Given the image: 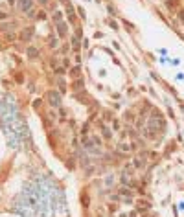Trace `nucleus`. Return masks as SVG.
<instances>
[{
  "label": "nucleus",
  "instance_id": "f257e3e1",
  "mask_svg": "<svg viewBox=\"0 0 184 217\" xmlns=\"http://www.w3.org/2000/svg\"><path fill=\"white\" fill-rule=\"evenodd\" d=\"M149 129H151V133H158L160 129H164V118L157 112V110L153 112V120L149 121Z\"/></svg>",
  "mask_w": 184,
  "mask_h": 217
},
{
  "label": "nucleus",
  "instance_id": "f03ea898",
  "mask_svg": "<svg viewBox=\"0 0 184 217\" xmlns=\"http://www.w3.org/2000/svg\"><path fill=\"white\" fill-rule=\"evenodd\" d=\"M48 101H50L52 107H59V105H61V96H59V92L50 90V92H48Z\"/></svg>",
  "mask_w": 184,
  "mask_h": 217
},
{
  "label": "nucleus",
  "instance_id": "7ed1b4c3",
  "mask_svg": "<svg viewBox=\"0 0 184 217\" xmlns=\"http://www.w3.org/2000/svg\"><path fill=\"white\" fill-rule=\"evenodd\" d=\"M57 33H59V37H66V33H68V28L65 22H57Z\"/></svg>",
  "mask_w": 184,
  "mask_h": 217
},
{
  "label": "nucleus",
  "instance_id": "20e7f679",
  "mask_svg": "<svg viewBox=\"0 0 184 217\" xmlns=\"http://www.w3.org/2000/svg\"><path fill=\"white\" fill-rule=\"evenodd\" d=\"M31 0H20V9L22 11H28V9H31Z\"/></svg>",
  "mask_w": 184,
  "mask_h": 217
},
{
  "label": "nucleus",
  "instance_id": "39448f33",
  "mask_svg": "<svg viewBox=\"0 0 184 217\" xmlns=\"http://www.w3.org/2000/svg\"><path fill=\"white\" fill-rule=\"evenodd\" d=\"M37 55H39L37 48H33V46H30V48H28V57H30V59H35Z\"/></svg>",
  "mask_w": 184,
  "mask_h": 217
},
{
  "label": "nucleus",
  "instance_id": "423d86ee",
  "mask_svg": "<svg viewBox=\"0 0 184 217\" xmlns=\"http://www.w3.org/2000/svg\"><path fill=\"white\" fill-rule=\"evenodd\" d=\"M179 6V0H166V8L168 9H175Z\"/></svg>",
  "mask_w": 184,
  "mask_h": 217
},
{
  "label": "nucleus",
  "instance_id": "0eeeda50",
  "mask_svg": "<svg viewBox=\"0 0 184 217\" xmlns=\"http://www.w3.org/2000/svg\"><path fill=\"white\" fill-rule=\"evenodd\" d=\"M136 206L140 208V210H147V208H149V202H147V201H138Z\"/></svg>",
  "mask_w": 184,
  "mask_h": 217
},
{
  "label": "nucleus",
  "instance_id": "6e6552de",
  "mask_svg": "<svg viewBox=\"0 0 184 217\" xmlns=\"http://www.w3.org/2000/svg\"><path fill=\"white\" fill-rule=\"evenodd\" d=\"M31 30H24V31H22V39H24V40H28V39H31Z\"/></svg>",
  "mask_w": 184,
  "mask_h": 217
},
{
  "label": "nucleus",
  "instance_id": "1a4fd4ad",
  "mask_svg": "<svg viewBox=\"0 0 184 217\" xmlns=\"http://www.w3.org/2000/svg\"><path fill=\"white\" fill-rule=\"evenodd\" d=\"M17 24L15 22H9V24H0V30H11V28H15Z\"/></svg>",
  "mask_w": 184,
  "mask_h": 217
},
{
  "label": "nucleus",
  "instance_id": "9d476101",
  "mask_svg": "<svg viewBox=\"0 0 184 217\" xmlns=\"http://www.w3.org/2000/svg\"><path fill=\"white\" fill-rule=\"evenodd\" d=\"M74 87H76V89H83V81H81V79H76V83H74Z\"/></svg>",
  "mask_w": 184,
  "mask_h": 217
},
{
  "label": "nucleus",
  "instance_id": "9b49d317",
  "mask_svg": "<svg viewBox=\"0 0 184 217\" xmlns=\"http://www.w3.org/2000/svg\"><path fill=\"white\" fill-rule=\"evenodd\" d=\"M101 131H103V134H105V138H111V131H109L107 127H101Z\"/></svg>",
  "mask_w": 184,
  "mask_h": 217
},
{
  "label": "nucleus",
  "instance_id": "f8f14e48",
  "mask_svg": "<svg viewBox=\"0 0 184 217\" xmlns=\"http://www.w3.org/2000/svg\"><path fill=\"white\" fill-rule=\"evenodd\" d=\"M179 20H182V22H184V8H182V9H179Z\"/></svg>",
  "mask_w": 184,
  "mask_h": 217
},
{
  "label": "nucleus",
  "instance_id": "ddd939ff",
  "mask_svg": "<svg viewBox=\"0 0 184 217\" xmlns=\"http://www.w3.org/2000/svg\"><path fill=\"white\" fill-rule=\"evenodd\" d=\"M33 107H41V99H35V101H33Z\"/></svg>",
  "mask_w": 184,
  "mask_h": 217
},
{
  "label": "nucleus",
  "instance_id": "4468645a",
  "mask_svg": "<svg viewBox=\"0 0 184 217\" xmlns=\"http://www.w3.org/2000/svg\"><path fill=\"white\" fill-rule=\"evenodd\" d=\"M72 75H79V68H74L72 70Z\"/></svg>",
  "mask_w": 184,
  "mask_h": 217
},
{
  "label": "nucleus",
  "instance_id": "2eb2a0df",
  "mask_svg": "<svg viewBox=\"0 0 184 217\" xmlns=\"http://www.w3.org/2000/svg\"><path fill=\"white\" fill-rule=\"evenodd\" d=\"M0 19H8V13H0Z\"/></svg>",
  "mask_w": 184,
  "mask_h": 217
},
{
  "label": "nucleus",
  "instance_id": "dca6fc26",
  "mask_svg": "<svg viewBox=\"0 0 184 217\" xmlns=\"http://www.w3.org/2000/svg\"><path fill=\"white\" fill-rule=\"evenodd\" d=\"M144 217H157V215H153V214H146Z\"/></svg>",
  "mask_w": 184,
  "mask_h": 217
},
{
  "label": "nucleus",
  "instance_id": "f3484780",
  "mask_svg": "<svg viewBox=\"0 0 184 217\" xmlns=\"http://www.w3.org/2000/svg\"><path fill=\"white\" fill-rule=\"evenodd\" d=\"M164 2H166V0H164Z\"/></svg>",
  "mask_w": 184,
  "mask_h": 217
}]
</instances>
